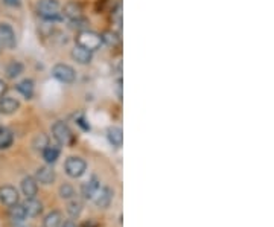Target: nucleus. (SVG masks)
Masks as SVG:
<instances>
[{"mask_svg": "<svg viewBox=\"0 0 274 227\" xmlns=\"http://www.w3.org/2000/svg\"><path fill=\"white\" fill-rule=\"evenodd\" d=\"M64 169H66V174L72 178H80L86 169H87V163L86 160H83L81 157H69L64 163Z\"/></svg>", "mask_w": 274, "mask_h": 227, "instance_id": "nucleus-4", "label": "nucleus"}, {"mask_svg": "<svg viewBox=\"0 0 274 227\" xmlns=\"http://www.w3.org/2000/svg\"><path fill=\"white\" fill-rule=\"evenodd\" d=\"M37 13L46 22H57L63 19L58 0H40L37 5Z\"/></svg>", "mask_w": 274, "mask_h": 227, "instance_id": "nucleus-1", "label": "nucleus"}, {"mask_svg": "<svg viewBox=\"0 0 274 227\" xmlns=\"http://www.w3.org/2000/svg\"><path fill=\"white\" fill-rule=\"evenodd\" d=\"M52 134L55 137V140L60 143V145H67L70 143L73 134H72V130L69 128L67 124H64L63 121H58L52 125Z\"/></svg>", "mask_w": 274, "mask_h": 227, "instance_id": "nucleus-5", "label": "nucleus"}, {"mask_svg": "<svg viewBox=\"0 0 274 227\" xmlns=\"http://www.w3.org/2000/svg\"><path fill=\"white\" fill-rule=\"evenodd\" d=\"M0 52H2V45H0Z\"/></svg>", "mask_w": 274, "mask_h": 227, "instance_id": "nucleus-33", "label": "nucleus"}, {"mask_svg": "<svg viewBox=\"0 0 274 227\" xmlns=\"http://www.w3.org/2000/svg\"><path fill=\"white\" fill-rule=\"evenodd\" d=\"M113 197H114V192H113V189L104 186V187H99V191L96 192L95 195V204L99 207V209H107L111 201H113Z\"/></svg>", "mask_w": 274, "mask_h": 227, "instance_id": "nucleus-8", "label": "nucleus"}, {"mask_svg": "<svg viewBox=\"0 0 274 227\" xmlns=\"http://www.w3.org/2000/svg\"><path fill=\"white\" fill-rule=\"evenodd\" d=\"M19 107H20V102L16 98L4 96L0 99V111H2L4 115H13V113L19 110Z\"/></svg>", "mask_w": 274, "mask_h": 227, "instance_id": "nucleus-13", "label": "nucleus"}, {"mask_svg": "<svg viewBox=\"0 0 274 227\" xmlns=\"http://www.w3.org/2000/svg\"><path fill=\"white\" fill-rule=\"evenodd\" d=\"M61 227H78L73 221H66V222H63L61 224Z\"/></svg>", "mask_w": 274, "mask_h": 227, "instance_id": "nucleus-31", "label": "nucleus"}, {"mask_svg": "<svg viewBox=\"0 0 274 227\" xmlns=\"http://www.w3.org/2000/svg\"><path fill=\"white\" fill-rule=\"evenodd\" d=\"M4 4L11 8H19L22 5V0H4Z\"/></svg>", "mask_w": 274, "mask_h": 227, "instance_id": "nucleus-28", "label": "nucleus"}, {"mask_svg": "<svg viewBox=\"0 0 274 227\" xmlns=\"http://www.w3.org/2000/svg\"><path fill=\"white\" fill-rule=\"evenodd\" d=\"M20 195L17 192V189L14 186H2L0 187V201H2L7 207H13L19 203Z\"/></svg>", "mask_w": 274, "mask_h": 227, "instance_id": "nucleus-7", "label": "nucleus"}, {"mask_svg": "<svg viewBox=\"0 0 274 227\" xmlns=\"http://www.w3.org/2000/svg\"><path fill=\"white\" fill-rule=\"evenodd\" d=\"M63 17L69 19V20H73V19H78V17H83V10L78 4H67L63 10Z\"/></svg>", "mask_w": 274, "mask_h": 227, "instance_id": "nucleus-18", "label": "nucleus"}, {"mask_svg": "<svg viewBox=\"0 0 274 227\" xmlns=\"http://www.w3.org/2000/svg\"><path fill=\"white\" fill-rule=\"evenodd\" d=\"M43 159L48 165H54L58 159H60V154H61V149L58 145H48L43 151Z\"/></svg>", "mask_w": 274, "mask_h": 227, "instance_id": "nucleus-14", "label": "nucleus"}, {"mask_svg": "<svg viewBox=\"0 0 274 227\" xmlns=\"http://www.w3.org/2000/svg\"><path fill=\"white\" fill-rule=\"evenodd\" d=\"M99 187H101V183L96 177H92L89 181H86L83 186H81V194L86 200H93L96 192L99 191Z\"/></svg>", "mask_w": 274, "mask_h": 227, "instance_id": "nucleus-10", "label": "nucleus"}, {"mask_svg": "<svg viewBox=\"0 0 274 227\" xmlns=\"http://www.w3.org/2000/svg\"><path fill=\"white\" fill-rule=\"evenodd\" d=\"M48 145H49V139L45 134H38L34 140V148L38 151H43Z\"/></svg>", "mask_w": 274, "mask_h": 227, "instance_id": "nucleus-27", "label": "nucleus"}, {"mask_svg": "<svg viewBox=\"0 0 274 227\" xmlns=\"http://www.w3.org/2000/svg\"><path fill=\"white\" fill-rule=\"evenodd\" d=\"M14 142V134L10 128L0 127V149H8Z\"/></svg>", "mask_w": 274, "mask_h": 227, "instance_id": "nucleus-19", "label": "nucleus"}, {"mask_svg": "<svg viewBox=\"0 0 274 227\" xmlns=\"http://www.w3.org/2000/svg\"><path fill=\"white\" fill-rule=\"evenodd\" d=\"M83 209H84L83 201L76 200V198H70V201L67 203V213L72 218H80V215L83 213Z\"/></svg>", "mask_w": 274, "mask_h": 227, "instance_id": "nucleus-21", "label": "nucleus"}, {"mask_svg": "<svg viewBox=\"0 0 274 227\" xmlns=\"http://www.w3.org/2000/svg\"><path fill=\"white\" fill-rule=\"evenodd\" d=\"M60 197L63 200H70V198H75V189L72 184L69 183H64L60 186Z\"/></svg>", "mask_w": 274, "mask_h": 227, "instance_id": "nucleus-25", "label": "nucleus"}, {"mask_svg": "<svg viewBox=\"0 0 274 227\" xmlns=\"http://www.w3.org/2000/svg\"><path fill=\"white\" fill-rule=\"evenodd\" d=\"M102 43H107L108 46H116L117 43H119V37H117V34L113 31H107L102 35Z\"/></svg>", "mask_w": 274, "mask_h": 227, "instance_id": "nucleus-26", "label": "nucleus"}, {"mask_svg": "<svg viewBox=\"0 0 274 227\" xmlns=\"http://www.w3.org/2000/svg\"><path fill=\"white\" fill-rule=\"evenodd\" d=\"M17 92L20 93V95H23L26 99H31L32 96H34V81L32 80H23V81H20L19 84H17Z\"/></svg>", "mask_w": 274, "mask_h": 227, "instance_id": "nucleus-20", "label": "nucleus"}, {"mask_svg": "<svg viewBox=\"0 0 274 227\" xmlns=\"http://www.w3.org/2000/svg\"><path fill=\"white\" fill-rule=\"evenodd\" d=\"M107 137L113 146H122L124 143V133L119 127H110L107 131Z\"/></svg>", "mask_w": 274, "mask_h": 227, "instance_id": "nucleus-16", "label": "nucleus"}, {"mask_svg": "<svg viewBox=\"0 0 274 227\" xmlns=\"http://www.w3.org/2000/svg\"><path fill=\"white\" fill-rule=\"evenodd\" d=\"M76 46H81L90 52L98 51L102 46V35L90 29L81 31L76 37Z\"/></svg>", "mask_w": 274, "mask_h": 227, "instance_id": "nucleus-2", "label": "nucleus"}, {"mask_svg": "<svg viewBox=\"0 0 274 227\" xmlns=\"http://www.w3.org/2000/svg\"><path fill=\"white\" fill-rule=\"evenodd\" d=\"M8 92V84L4 81V80H0V99H2Z\"/></svg>", "mask_w": 274, "mask_h": 227, "instance_id": "nucleus-29", "label": "nucleus"}, {"mask_svg": "<svg viewBox=\"0 0 274 227\" xmlns=\"http://www.w3.org/2000/svg\"><path fill=\"white\" fill-rule=\"evenodd\" d=\"M72 58L76 61V63H80V64H90L92 63V52L81 48V46H76L73 51H72Z\"/></svg>", "mask_w": 274, "mask_h": 227, "instance_id": "nucleus-15", "label": "nucleus"}, {"mask_svg": "<svg viewBox=\"0 0 274 227\" xmlns=\"http://www.w3.org/2000/svg\"><path fill=\"white\" fill-rule=\"evenodd\" d=\"M10 216H11V219H14V221H25L26 218H28V215H26V210H25V207H23V204H16V206H13V207H10Z\"/></svg>", "mask_w": 274, "mask_h": 227, "instance_id": "nucleus-23", "label": "nucleus"}, {"mask_svg": "<svg viewBox=\"0 0 274 227\" xmlns=\"http://www.w3.org/2000/svg\"><path fill=\"white\" fill-rule=\"evenodd\" d=\"M69 25L72 29H78V31H86L89 29V20L84 19V17H78V19H73V20H69Z\"/></svg>", "mask_w": 274, "mask_h": 227, "instance_id": "nucleus-24", "label": "nucleus"}, {"mask_svg": "<svg viewBox=\"0 0 274 227\" xmlns=\"http://www.w3.org/2000/svg\"><path fill=\"white\" fill-rule=\"evenodd\" d=\"M0 45L8 49H14L17 45L16 32H14L13 26L8 23H0Z\"/></svg>", "mask_w": 274, "mask_h": 227, "instance_id": "nucleus-6", "label": "nucleus"}, {"mask_svg": "<svg viewBox=\"0 0 274 227\" xmlns=\"http://www.w3.org/2000/svg\"><path fill=\"white\" fill-rule=\"evenodd\" d=\"M117 95H119V98L122 99V80L117 81Z\"/></svg>", "mask_w": 274, "mask_h": 227, "instance_id": "nucleus-30", "label": "nucleus"}, {"mask_svg": "<svg viewBox=\"0 0 274 227\" xmlns=\"http://www.w3.org/2000/svg\"><path fill=\"white\" fill-rule=\"evenodd\" d=\"M63 224V215L60 210L49 212L43 219V227H61Z\"/></svg>", "mask_w": 274, "mask_h": 227, "instance_id": "nucleus-17", "label": "nucleus"}, {"mask_svg": "<svg viewBox=\"0 0 274 227\" xmlns=\"http://www.w3.org/2000/svg\"><path fill=\"white\" fill-rule=\"evenodd\" d=\"M84 122H86L84 119H80V121H78V124H80V125H81V127H83L84 130H90V125H86Z\"/></svg>", "mask_w": 274, "mask_h": 227, "instance_id": "nucleus-32", "label": "nucleus"}, {"mask_svg": "<svg viewBox=\"0 0 274 227\" xmlns=\"http://www.w3.org/2000/svg\"><path fill=\"white\" fill-rule=\"evenodd\" d=\"M5 73H7V77L10 80H16L17 77H20V75L23 73V64L20 61H11L7 69H5Z\"/></svg>", "mask_w": 274, "mask_h": 227, "instance_id": "nucleus-22", "label": "nucleus"}, {"mask_svg": "<svg viewBox=\"0 0 274 227\" xmlns=\"http://www.w3.org/2000/svg\"><path fill=\"white\" fill-rule=\"evenodd\" d=\"M22 192L26 198H34L38 192V181L34 177H25L22 180Z\"/></svg>", "mask_w": 274, "mask_h": 227, "instance_id": "nucleus-11", "label": "nucleus"}, {"mask_svg": "<svg viewBox=\"0 0 274 227\" xmlns=\"http://www.w3.org/2000/svg\"><path fill=\"white\" fill-rule=\"evenodd\" d=\"M22 204H23V207H25L28 216H38V215H40V213L43 212V204H42V201H38L35 197H34V198H26Z\"/></svg>", "mask_w": 274, "mask_h": 227, "instance_id": "nucleus-12", "label": "nucleus"}, {"mask_svg": "<svg viewBox=\"0 0 274 227\" xmlns=\"http://www.w3.org/2000/svg\"><path fill=\"white\" fill-rule=\"evenodd\" d=\"M55 171L52 169V166H40L37 169V172H35V180L38 181V183H42V184H52L54 181H55Z\"/></svg>", "mask_w": 274, "mask_h": 227, "instance_id": "nucleus-9", "label": "nucleus"}, {"mask_svg": "<svg viewBox=\"0 0 274 227\" xmlns=\"http://www.w3.org/2000/svg\"><path fill=\"white\" fill-rule=\"evenodd\" d=\"M52 77L63 84H72L76 81V72L72 66L58 63L52 67Z\"/></svg>", "mask_w": 274, "mask_h": 227, "instance_id": "nucleus-3", "label": "nucleus"}]
</instances>
